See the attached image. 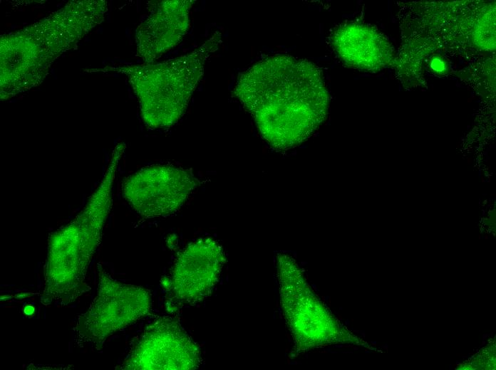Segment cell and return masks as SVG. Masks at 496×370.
I'll return each mask as SVG.
<instances>
[{
    "label": "cell",
    "instance_id": "6da1fadb",
    "mask_svg": "<svg viewBox=\"0 0 496 370\" xmlns=\"http://www.w3.org/2000/svg\"><path fill=\"white\" fill-rule=\"evenodd\" d=\"M234 92L262 137L279 148L308 137L323 120L329 101L319 68L284 55L249 68L239 76Z\"/></svg>",
    "mask_w": 496,
    "mask_h": 370
},
{
    "label": "cell",
    "instance_id": "7a4b0ae2",
    "mask_svg": "<svg viewBox=\"0 0 496 370\" xmlns=\"http://www.w3.org/2000/svg\"><path fill=\"white\" fill-rule=\"evenodd\" d=\"M108 10L105 0L71 1L38 21L1 35V100L39 85L53 63L100 24Z\"/></svg>",
    "mask_w": 496,
    "mask_h": 370
},
{
    "label": "cell",
    "instance_id": "3957f363",
    "mask_svg": "<svg viewBox=\"0 0 496 370\" xmlns=\"http://www.w3.org/2000/svg\"><path fill=\"white\" fill-rule=\"evenodd\" d=\"M125 146L119 143L115 147L100 182L79 213L50 235L40 295L43 305L67 306L91 290L87 270L111 210L115 172Z\"/></svg>",
    "mask_w": 496,
    "mask_h": 370
},
{
    "label": "cell",
    "instance_id": "277c9868",
    "mask_svg": "<svg viewBox=\"0 0 496 370\" xmlns=\"http://www.w3.org/2000/svg\"><path fill=\"white\" fill-rule=\"evenodd\" d=\"M220 38V33H215L192 51L163 62L108 66L87 72L114 71L125 75L138 99L144 124L150 129L170 127L185 112Z\"/></svg>",
    "mask_w": 496,
    "mask_h": 370
},
{
    "label": "cell",
    "instance_id": "5b68a950",
    "mask_svg": "<svg viewBox=\"0 0 496 370\" xmlns=\"http://www.w3.org/2000/svg\"><path fill=\"white\" fill-rule=\"evenodd\" d=\"M151 306L147 289L120 282L99 268L96 295L78 317L75 341L78 346L100 350L110 335L148 314Z\"/></svg>",
    "mask_w": 496,
    "mask_h": 370
},
{
    "label": "cell",
    "instance_id": "8992f818",
    "mask_svg": "<svg viewBox=\"0 0 496 370\" xmlns=\"http://www.w3.org/2000/svg\"><path fill=\"white\" fill-rule=\"evenodd\" d=\"M198 183L188 170L170 165H153L128 176L122 191L126 201L140 216L164 218L182 206Z\"/></svg>",
    "mask_w": 496,
    "mask_h": 370
},
{
    "label": "cell",
    "instance_id": "52a82bcc",
    "mask_svg": "<svg viewBox=\"0 0 496 370\" xmlns=\"http://www.w3.org/2000/svg\"><path fill=\"white\" fill-rule=\"evenodd\" d=\"M201 362L196 344L174 321L161 318L148 325L132 347L122 369H195Z\"/></svg>",
    "mask_w": 496,
    "mask_h": 370
},
{
    "label": "cell",
    "instance_id": "ba28073f",
    "mask_svg": "<svg viewBox=\"0 0 496 370\" xmlns=\"http://www.w3.org/2000/svg\"><path fill=\"white\" fill-rule=\"evenodd\" d=\"M224 262L222 250L215 240L195 241L176 258L169 279L170 290L182 302L202 300L217 282Z\"/></svg>",
    "mask_w": 496,
    "mask_h": 370
},
{
    "label": "cell",
    "instance_id": "9c48e42d",
    "mask_svg": "<svg viewBox=\"0 0 496 370\" xmlns=\"http://www.w3.org/2000/svg\"><path fill=\"white\" fill-rule=\"evenodd\" d=\"M194 1H151L145 18L135 30L136 55L144 63H153L176 47L190 26Z\"/></svg>",
    "mask_w": 496,
    "mask_h": 370
},
{
    "label": "cell",
    "instance_id": "30bf717a",
    "mask_svg": "<svg viewBox=\"0 0 496 370\" xmlns=\"http://www.w3.org/2000/svg\"><path fill=\"white\" fill-rule=\"evenodd\" d=\"M334 44L345 62L363 70L381 69L391 59L388 43L365 25L349 23L340 27L334 36Z\"/></svg>",
    "mask_w": 496,
    "mask_h": 370
},
{
    "label": "cell",
    "instance_id": "8fae6325",
    "mask_svg": "<svg viewBox=\"0 0 496 370\" xmlns=\"http://www.w3.org/2000/svg\"><path fill=\"white\" fill-rule=\"evenodd\" d=\"M35 312V308L32 305H26L24 308V312L28 316L32 315Z\"/></svg>",
    "mask_w": 496,
    "mask_h": 370
}]
</instances>
